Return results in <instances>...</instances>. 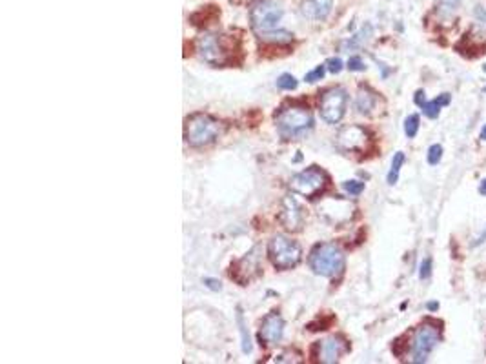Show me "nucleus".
Instances as JSON below:
<instances>
[{
  "instance_id": "nucleus-28",
  "label": "nucleus",
  "mask_w": 486,
  "mask_h": 364,
  "mask_svg": "<svg viewBox=\"0 0 486 364\" xmlns=\"http://www.w3.org/2000/svg\"><path fill=\"white\" fill-rule=\"evenodd\" d=\"M326 70L331 71V73H341L342 60L337 59V57H331V59L326 60Z\"/></svg>"
},
{
  "instance_id": "nucleus-32",
  "label": "nucleus",
  "mask_w": 486,
  "mask_h": 364,
  "mask_svg": "<svg viewBox=\"0 0 486 364\" xmlns=\"http://www.w3.org/2000/svg\"><path fill=\"white\" fill-rule=\"evenodd\" d=\"M424 102H426V101H424V91L419 90L415 93V104H419V106L422 107V104H424Z\"/></svg>"
},
{
  "instance_id": "nucleus-4",
  "label": "nucleus",
  "mask_w": 486,
  "mask_h": 364,
  "mask_svg": "<svg viewBox=\"0 0 486 364\" xmlns=\"http://www.w3.org/2000/svg\"><path fill=\"white\" fill-rule=\"evenodd\" d=\"M270 261L277 270H290L297 266L300 261V246L286 235H275L268 244Z\"/></svg>"
},
{
  "instance_id": "nucleus-5",
  "label": "nucleus",
  "mask_w": 486,
  "mask_h": 364,
  "mask_svg": "<svg viewBox=\"0 0 486 364\" xmlns=\"http://www.w3.org/2000/svg\"><path fill=\"white\" fill-rule=\"evenodd\" d=\"M439 341H441V330L437 326H433L432 322H426V324L417 328L410 344L411 363H426L433 348L439 344Z\"/></svg>"
},
{
  "instance_id": "nucleus-2",
  "label": "nucleus",
  "mask_w": 486,
  "mask_h": 364,
  "mask_svg": "<svg viewBox=\"0 0 486 364\" xmlns=\"http://www.w3.org/2000/svg\"><path fill=\"white\" fill-rule=\"evenodd\" d=\"M310 268L314 270V273L322 275V277H335L344 270L346 259L344 253L337 244L333 242H322L317 244L310 253Z\"/></svg>"
},
{
  "instance_id": "nucleus-23",
  "label": "nucleus",
  "mask_w": 486,
  "mask_h": 364,
  "mask_svg": "<svg viewBox=\"0 0 486 364\" xmlns=\"http://www.w3.org/2000/svg\"><path fill=\"white\" fill-rule=\"evenodd\" d=\"M419 131V115H410L405 120V133L408 139H413Z\"/></svg>"
},
{
  "instance_id": "nucleus-37",
  "label": "nucleus",
  "mask_w": 486,
  "mask_h": 364,
  "mask_svg": "<svg viewBox=\"0 0 486 364\" xmlns=\"http://www.w3.org/2000/svg\"><path fill=\"white\" fill-rule=\"evenodd\" d=\"M483 71H485V73H486V64L483 66ZM485 91H486V88H485Z\"/></svg>"
},
{
  "instance_id": "nucleus-29",
  "label": "nucleus",
  "mask_w": 486,
  "mask_h": 364,
  "mask_svg": "<svg viewBox=\"0 0 486 364\" xmlns=\"http://www.w3.org/2000/svg\"><path fill=\"white\" fill-rule=\"evenodd\" d=\"M348 70L350 71H364L366 70V64L363 62V59H359V57H352V59L348 60Z\"/></svg>"
},
{
  "instance_id": "nucleus-26",
  "label": "nucleus",
  "mask_w": 486,
  "mask_h": 364,
  "mask_svg": "<svg viewBox=\"0 0 486 364\" xmlns=\"http://www.w3.org/2000/svg\"><path fill=\"white\" fill-rule=\"evenodd\" d=\"M441 157H443V146L441 144L430 146V150H428V162H430L432 166H435V164L441 161Z\"/></svg>"
},
{
  "instance_id": "nucleus-11",
  "label": "nucleus",
  "mask_w": 486,
  "mask_h": 364,
  "mask_svg": "<svg viewBox=\"0 0 486 364\" xmlns=\"http://www.w3.org/2000/svg\"><path fill=\"white\" fill-rule=\"evenodd\" d=\"M368 131L361 126H346L337 135V146L342 151H364L368 148Z\"/></svg>"
},
{
  "instance_id": "nucleus-1",
  "label": "nucleus",
  "mask_w": 486,
  "mask_h": 364,
  "mask_svg": "<svg viewBox=\"0 0 486 364\" xmlns=\"http://www.w3.org/2000/svg\"><path fill=\"white\" fill-rule=\"evenodd\" d=\"M275 124H277L281 137L292 140L305 135L306 131H310L314 126V117L306 106L292 104V106H284L279 109V113L275 115Z\"/></svg>"
},
{
  "instance_id": "nucleus-6",
  "label": "nucleus",
  "mask_w": 486,
  "mask_h": 364,
  "mask_svg": "<svg viewBox=\"0 0 486 364\" xmlns=\"http://www.w3.org/2000/svg\"><path fill=\"white\" fill-rule=\"evenodd\" d=\"M199 57L212 66H226L231 60V51L220 35L204 33L197 40Z\"/></svg>"
},
{
  "instance_id": "nucleus-31",
  "label": "nucleus",
  "mask_w": 486,
  "mask_h": 364,
  "mask_svg": "<svg viewBox=\"0 0 486 364\" xmlns=\"http://www.w3.org/2000/svg\"><path fill=\"white\" fill-rule=\"evenodd\" d=\"M204 283H206V286L212 289H220V283L219 281H214V278H204Z\"/></svg>"
},
{
  "instance_id": "nucleus-14",
  "label": "nucleus",
  "mask_w": 486,
  "mask_h": 364,
  "mask_svg": "<svg viewBox=\"0 0 486 364\" xmlns=\"http://www.w3.org/2000/svg\"><path fill=\"white\" fill-rule=\"evenodd\" d=\"M333 0H303L300 2V13L308 21H324L331 13Z\"/></svg>"
},
{
  "instance_id": "nucleus-10",
  "label": "nucleus",
  "mask_w": 486,
  "mask_h": 364,
  "mask_svg": "<svg viewBox=\"0 0 486 364\" xmlns=\"http://www.w3.org/2000/svg\"><path fill=\"white\" fill-rule=\"evenodd\" d=\"M279 220L284 226V230L288 231H299L305 226V209H303L297 198L292 197V195L283 198Z\"/></svg>"
},
{
  "instance_id": "nucleus-15",
  "label": "nucleus",
  "mask_w": 486,
  "mask_h": 364,
  "mask_svg": "<svg viewBox=\"0 0 486 364\" xmlns=\"http://www.w3.org/2000/svg\"><path fill=\"white\" fill-rule=\"evenodd\" d=\"M239 268L242 270H231V277H235L239 283L244 286L248 281H251V277H255L257 273L261 272V266H259V255H255V252H251L250 255H246L242 261L235 264Z\"/></svg>"
},
{
  "instance_id": "nucleus-33",
  "label": "nucleus",
  "mask_w": 486,
  "mask_h": 364,
  "mask_svg": "<svg viewBox=\"0 0 486 364\" xmlns=\"http://www.w3.org/2000/svg\"><path fill=\"white\" fill-rule=\"evenodd\" d=\"M485 241H486V226H485V230H483L481 235H479L476 239V242H474V246H479V244H483Z\"/></svg>"
},
{
  "instance_id": "nucleus-17",
  "label": "nucleus",
  "mask_w": 486,
  "mask_h": 364,
  "mask_svg": "<svg viewBox=\"0 0 486 364\" xmlns=\"http://www.w3.org/2000/svg\"><path fill=\"white\" fill-rule=\"evenodd\" d=\"M450 101H452L450 93H443V95L433 99V101L424 102V104H422V113H424L428 118H437L439 113H441V107L448 106Z\"/></svg>"
},
{
  "instance_id": "nucleus-3",
  "label": "nucleus",
  "mask_w": 486,
  "mask_h": 364,
  "mask_svg": "<svg viewBox=\"0 0 486 364\" xmlns=\"http://www.w3.org/2000/svg\"><path fill=\"white\" fill-rule=\"evenodd\" d=\"M220 135V122L217 118L204 115V113H195L190 118H186L184 124V139L193 148L212 144Z\"/></svg>"
},
{
  "instance_id": "nucleus-12",
  "label": "nucleus",
  "mask_w": 486,
  "mask_h": 364,
  "mask_svg": "<svg viewBox=\"0 0 486 364\" xmlns=\"http://www.w3.org/2000/svg\"><path fill=\"white\" fill-rule=\"evenodd\" d=\"M317 350V359L321 363L331 364L337 363L341 359L342 355L348 352V343L346 339L341 337V335H331V337L324 339L321 343H317L316 346Z\"/></svg>"
},
{
  "instance_id": "nucleus-24",
  "label": "nucleus",
  "mask_w": 486,
  "mask_h": 364,
  "mask_svg": "<svg viewBox=\"0 0 486 364\" xmlns=\"http://www.w3.org/2000/svg\"><path fill=\"white\" fill-rule=\"evenodd\" d=\"M297 79H295L294 75H290V73H284V75H281L277 79V88L279 90H284V91H292L297 88Z\"/></svg>"
},
{
  "instance_id": "nucleus-30",
  "label": "nucleus",
  "mask_w": 486,
  "mask_h": 364,
  "mask_svg": "<svg viewBox=\"0 0 486 364\" xmlns=\"http://www.w3.org/2000/svg\"><path fill=\"white\" fill-rule=\"evenodd\" d=\"M430 270H432V261L426 259V261L421 264V278H426L428 275H430Z\"/></svg>"
},
{
  "instance_id": "nucleus-34",
  "label": "nucleus",
  "mask_w": 486,
  "mask_h": 364,
  "mask_svg": "<svg viewBox=\"0 0 486 364\" xmlns=\"http://www.w3.org/2000/svg\"><path fill=\"white\" fill-rule=\"evenodd\" d=\"M479 193H483V195H486V179L481 182V186H479Z\"/></svg>"
},
{
  "instance_id": "nucleus-9",
  "label": "nucleus",
  "mask_w": 486,
  "mask_h": 364,
  "mask_svg": "<svg viewBox=\"0 0 486 364\" xmlns=\"http://www.w3.org/2000/svg\"><path fill=\"white\" fill-rule=\"evenodd\" d=\"M326 182H328V177H326L324 172L317 170V168H308L305 172L297 173V175L292 177L290 187L295 193L305 195V197H316L317 193H321L324 190Z\"/></svg>"
},
{
  "instance_id": "nucleus-7",
  "label": "nucleus",
  "mask_w": 486,
  "mask_h": 364,
  "mask_svg": "<svg viewBox=\"0 0 486 364\" xmlns=\"http://www.w3.org/2000/svg\"><path fill=\"white\" fill-rule=\"evenodd\" d=\"M348 106V93L342 88H330L319 99V112L328 124H337L344 117Z\"/></svg>"
},
{
  "instance_id": "nucleus-16",
  "label": "nucleus",
  "mask_w": 486,
  "mask_h": 364,
  "mask_svg": "<svg viewBox=\"0 0 486 364\" xmlns=\"http://www.w3.org/2000/svg\"><path fill=\"white\" fill-rule=\"evenodd\" d=\"M355 104H357L359 113L368 115V113H372V109L375 107V104H377V95H375L372 90H368V88H361V90H359L357 102H355Z\"/></svg>"
},
{
  "instance_id": "nucleus-22",
  "label": "nucleus",
  "mask_w": 486,
  "mask_h": 364,
  "mask_svg": "<svg viewBox=\"0 0 486 364\" xmlns=\"http://www.w3.org/2000/svg\"><path fill=\"white\" fill-rule=\"evenodd\" d=\"M370 35H372V27H370V26L363 27V29H361V31H359L357 35H355V37H352V40H348L346 46H348V48H357V46H361V44L368 40Z\"/></svg>"
},
{
  "instance_id": "nucleus-18",
  "label": "nucleus",
  "mask_w": 486,
  "mask_h": 364,
  "mask_svg": "<svg viewBox=\"0 0 486 364\" xmlns=\"http://www.w3.org/2000/svg\"><path fill=\"white\" fill-rule=\"evenodd\" d=\"M262 42L266 44H288L294 40V35L288 31H262L259 37Z\"/></svg>"
},
{
  "instance_id": "nucleus-20",
  "label": "nucleus",
  "mask_w": 486,
  "mask_h": 364,
  "mask_svg": "<svg viewBox=\"0 0 486 364\" xmlns=\"http://www.w3.org/2000/svg\"><path fill=\"white\" fill-rule=\"evenodd\" d=\"M237 324H239V330H241V335H242V352H244V354H250L251 352L250 335H248V330H246L244 326V317H242L241 308L237 310Z\"/></svg>"
},
{
  "instance_id": "nucleus-8",
  "label": "nucleus",
  "mask_w": 486,
  "mask_h": 364,
  "mask_svg": "<svg viewBox=\"0 0 486 364\" xmlns=\"http://www.w3.org/2000/svg\"><path fill=\"white\" fill-rule=\"evenodd\" d=\"M250 18L255 31H272L283 18V8L272 2V0H264V2H259L251 8Z\"/></svg>"
},
{
  "instance_id": "nucleus-21",
  "label": "nucleus",
  "mask_w": 486,
  "mask_h": 364,
  "mask_svg": "<svg viewBox=\"0 0 486 364\" xmlns=\"http://www.w3.org/2000/svg\"><path fill=\"white\" fill-rule=\"evenodd\" d=\"M461 0H437L439 13L443 16H450L452 13H455V10L459 8Z\"/></svg>"
},
{
  "instance_id": "nucleus-36",
  "label": "nucleus",
  "mask_w": 486,
  "mask_h": 364,
  "mask_svg": "<svg viewBox=\"0 0 486 364\" xmlns=\"http://www.w3.org/2000/svg\"><path fill=\"white\" fill-rule=\"evenodd\" d=\"M428 308H430V310H437V302H432V304H428Z\"/></svg>"
},
{
  "instance_id": "nucleus-13",
  "label": "nucleus",
  "mask_w": 486,
  "mask_h": 364,
  "mask_svg": "<svg viewBox=\"0 0 486 364\" xmlns=\"http://www.w3.org/2000/svg\"><path fill=\"white\" fill-rule=\"evenodd\" d=\"M284 333V321L283 317L279 315L277 311H272L264 317V321L261 324V341L268 346H273L277 344L281 339H283Z\"/></svg>"
},
{
  "instance_id": "nucleus-19",
  "label": "nucleus",
  "mask_w": 486,
  "mask_h": 364,
  "mask_svg": "<svg viewBox=\"0 0 486 364\" xmlns=\"http://www.w3.org/2000/svg\"><path fill=\"white\" fill-rule=\"evenodd\" d=\"M402 164H405V153H402V151H397L394 161H392L390 173H388V184H390V186H394L397 179H399V172H401Z\"/></svg>"
},
{
  "instance_id": "nucleus-27",
  "label": "nucleus",
  "mask_w": 486,
  "mask_h": 364,
  "mask_svg": "<svg viewBox=\"0 0 486 364\" xmlns=\"http://www.w3.org/2000/svg\"><path fill=\"white\" fill-rule=\"evenodd\" d=\"M324 73H326V64L317 66L316 70L310 71V73H306V82H317V81H321L322 77H324Z\"/></svg>"
},
{
  "instance_id": "nucleus-35",
  "label": "nucleus",
  "mask_w": 486,
  "mask_h": 364,
  "mask_svg": "<svg viewBox=\"0 0 486 364\" xmlns=\"http://www.w3.org/2000/svg\"><path fill=\"white\" fill-rule=\"evenodd\" d=\"M481 140H486V126L481 129Z\"/></svg>"
},
{
  "instance_id": "nucleus-25",
  "label": "nucleus",
  "mask_w": 486,
  "mask_h": 364,
  "mask_svg": "<svg viewBox=\"0 0 486 364\" xmlns=\"http://www.w3.org/2000/svg\"><path fill=\"white\" fill-rule=\"evenodd\" d=\"M342 187H344V190H346V193H350L352 197H357V195H361V193L364 192V182L346 181L344 184H342Z\"/></svg>"
}]
</instances>
